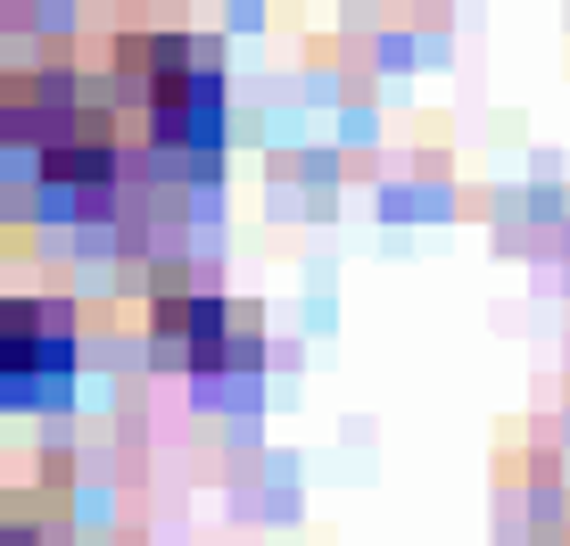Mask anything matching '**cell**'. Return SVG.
<instances>
[{"label": "cell", "instance_id": "obj_4", "mask_svg": "<svg viewBox=\"0 0 570 546\" xmlns=\"http://www.w3.org/2000/svg\"><path fill=\"white\" fill-rule=\"evenodd\" d=\"M0 546H33V538H26V530H0Z\"/></svg>", "mask_w": 570, "mask_h": 546}, {"label": "cell", "instance_id": "obj_1", "mask_svg": "<svg viewBox=\"0 0 570 546\" xmlns=\"http://www.w3.org/2000/svg\"><path fill=\"white\" fill-rule=\"evenodd\" d=\"M132 58H141V100H149L157 142L166 149H215V133H224V84H215L207 50H190L183 33H157Z\"/></svg>", "mask_w": 570, "mask_h": 546}, {"label": "cell", "instance_id": "obj_2", "mask_svg": "<svg viewBox=\"0 0 570 546\" xmlns=\"http://www.w3.org/2000/svg\"><path fill=\"white\" fill-rule=\"evenodd\" d=\"M75 364V323L50 299H0V389L9 398H42Z\"/></svg>", "mask_w": 570, "mask_h": 546}, {"label": "cell", "instance_id": "obj_3", "mask_svg": "<svg viewBox=\"0 0 570 546\" xmlns=\"http://www.w3.org/2000/svg\"><path fill=\"white\" fill-rule=\"evenodd\" d=\"M157 331H166L199 373L207 364H240V357L257 364V331H240V315H232L215 290H183V299L166 290V299H157Z\"/></svg>", "mask_w": 570, "mask_h": 546}]
</instances>
